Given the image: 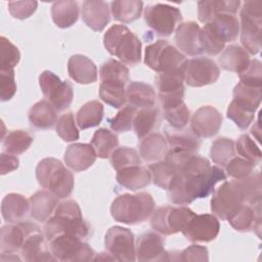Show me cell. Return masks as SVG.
Segmentation results:
<instances>
[{"instance_id":"cell-9","label":"cell","mask_w":262,"mask_h":262,"mask_svg":"<svg viewBox=\"0 0 262 262\" xmlns=\"http://www.w3.org/2000/svg\"><path fill=\"white\" fill-rule=\"evenodd\" d=\"M186 61L185 55L166 40H158L145 48L144 63L158 74L181 69Z\"/></svg>"},{"instance_id":"cell-25","label":"cell","mask_w":262,"mask_h":262,"mask_svg":"<svg viewBox=\"0 0 262 262\" xmlns=\"http://www.w3.org/2000/svg\"><path fill=\"white\" fill-rule=\"evenodd\" d=\"M81 14L86 26L95 32H101L111 19L108 4L101 0L84 1Z\"/></svg>"},{"instance_id":"cell-19","label":"cell","mask_w":262,"mask_h":262,"mask_svg":"<svg viewBox=\"0 0 262 262\" xmlns=\"http://www.w3.org/2000/svg\"><path fill=\"white\" fill-rule=\"evenodd\" d=\"M38 225L29 221L4 225L0 230V252L1 254H14L20 251L27 235Z\"/></svg>"},{"instance_id":"cell-5","label":"cell","mask_w":262,"mask_h":262,"mask_svg":"<svg viewBox=\"0 0 262 262\" xmlns=\"http://www.w3.org/2000/svg\"><path fill=\"white\" fill-rule=\"evenodd\" d=\"M103 45L124 64L136 66L141 59V41L125 25H114L103 35Z\"/></svg>"},{"instance_id":"cell-39","label":"cell","mask_w":262,"mask_h":262,"mask_svg":"<svg viewBox=\"0 0 262 262\" xmlns=\"http://www.w3.org/2000/svg\"><path fill=\"white\" fill-rule=\"evenodd\" d=\"M158 125L159 111L156 106L140 108L137 111L133 122V129L138 139H142L150 134Z\"/></svg>"},{"instance_id":"cell-59","label":"cell","mask_w":262,"mask_h":262,"mask_svg":"<svg viewBox=\"0 0 262 262\" xmlns=\"http://www.w3.org/2000/svg\"><path fill=\"white\" fill-rule=\"evenodd\" d=\"M1 174L5 175L9 172H12L14 170H16L19 166V160L17 157H15V155H11V154H1Z\"/></svg>"},{"instance_id":"cell-47","label":"cell","mask_w":262,"mask_h":262,"mask_svg":"<svg viewBox=\"0 0 262 262\" xmlns=\"http://www.w3.org/2000/svg\"><path fill=\"white\" fill-rule=\"evenodd\" d=\"M111 164L112 167L118 172L129 167L139 166L141 164V160L138 152L134 148L122 146L117 147L111 155Z\"/></svg>"},{"instance_id":"cell-36","label":"cell","mask_w":262,"mask_h":262,"mask_svg":"<svg viewBox=\"0 0 262 262\" xmlns=\"http://www.w3.org/2000/svg\"><path fill=\"white\" fill-rule=\"evenodd\" d=\"M57 111L47 100L36 102L29 111V121L35 128L49 129L57 122Z\"/></svg>"},{"instance_id":"cell-29","label":"cell","mask_w":262,"mask_h":262,"mask_svg":"<svg viewBox=\"0 0 262 262\" xmlns=\"http://www.w3.org/2000/svg\"><path fill=\"white\" fill-rule=\"evenodd\" d=\"M30 209V201L19 193H8L1 202L2 217L8 223H18L24 221Z\"/></svg>"},{"instance_id":"cell-18","label":"cell","mask_w":262,"mask_h":262,"mask_svg":"<svg viewBox=\"0 0 262 262\" xmlns=\"http://www.w3.org/2000/svg\"><path fill=\"white\" fill-rule=\"evenodd\" d=\"M220 230V223L213 214L194 215L182 229L183 235L191 243L211 242Z\"/></svg>"},{"instance_id":"cell-1","label":"cell","mask_w":262,"mask_h":262,"mask_svg":"<svg viewBox=\"0 0 262 262\" xmlns=\"http://www.w3.org/2000/svg\"><path fill=\"white\" fill-rule=\"evenodd\" d=\"M225 179L224 171L218 166H211L202 175H188L178 172L168 190L170 201L176 205H188L195 199L207 198L215 185Z\"/></svg>"},{"instance_id":"cell-22","label":"cell","mask_w":262,"mask_h":262,"mask_svg":"<svg viewBox=\"0 0 262 262\" xmlns=\"http://www.w3.org/2000/svg\"><path fill=\"white\" fill-rule=\"evenodd\" d=\"M46 237L41 229L36 227L26 237L25 243L20 249L21 260L33 261H55L50 248L47 247Z\"/></svg>"},{"instance_id":"cell-20","label":"cell","mask_w":262,"mask_h":262,"mask_svg":"<svg viewBox=\"0 0 262 262\" xmlns=\"http://www.w3.org/2000/svg\"><path fill=\"white\" fill-rule=\"evenodd\" d=\"M222 125V116L211 105L198 108L190 119V128L199 137L210 138L218 133Z\"/></svg>"},{"instance_id":"cell-6","label":"cell","mask_w":262,"mask_h":262,"mask_svg":"<svg viewBox=\"0 0 262 262\" xmlns=\"http://www.w3.org/2000/svg\"><path fill=\"white\" fill-rule=\"evenodd\" d=\"M155 210V201L147 192L118 195L112 203V217L121 223L135 225L145 221Z\"/></svg>"},{"instance_id":"cell-55","label":"cell","mask_w":262,"mask_h":262,"mask_svg":"<svg viewBox=\"0 0 262 262\" xmlns=\"http://www.w3.org/2000/svg\"><path fill=\"white\" fill-rule=\"evenodd\" d=\"M16 92L14 70L0 71V98L2 101L10 100Z\"/></svg>"},{"instance_id":"cell-4","label":"cell","mask_w":262,"mask_h":262,"mask_svg":"<svg viewBox=\"0 0 262 262\" xmlns=\"http://www.w3.org/2000/svg\"><path fill=\"white\" fill-rule=\"evenodd\" d=\"M239 21L234 14L222 13L205 24L201 29L200 42L203 52L215 56L223 51L227 42L237 39Z\"/></svg>"},{"instance_id":"cell-54","label":"cell","mask_w":262,"mask_h":262,"mask_svg":"<svg viewBox=\"0 0 262 262\" xmlns=\"http://www.w3.org/2000/svg\"><path fill=\"white\" fill-rule=\"evenodd\" d=\"M225 166L228 176L232 177L233 179H242L253 173L256 163L241 157H233Z\"/></svg>"},{"instance_id":"cell-24","label":"cell","mask_w":262,"mask_h":262,"mask_svg":"<svg viewBox=\"0 0 262 262\" xmlns=\"http://www.w3.org/2000/svg\"><path fill=\"white\" fill-rule=\"evenodd\" d=\"M96 157V152L90 143H73L64 151L63 161L71 170L82 172L94 164Z\"/></svg>"},{"instance_id":"cell-43","label":"cell","mask_w":262,"mask_h":262,"mask_svg":"<svg viewBox=\"0 0 262 262\" xmlns=\"http://www.w3.org/2000/svg\"><path fill=\"white\" fill-rule=\"evenodd\" d=\"M261 89L249 84L238 82L233 89V101L256 112L261 102Z\"/></svg>"},{"instance_id":"cell-3","label":"cell","mask_w":262,"mask_h":262,"mask_svg":"<svg viewBox=\"0 0 262 262\" xmlns=\"http://www.w3.org/2000/svg\"><path fill=\"white\" fill-rule=\"evenodd\" d=\"M99 97L101 100L115 108H122L126 105L129 69L119 60L107 59L99 69Z\"/></svg>"},{"instance_id":"cell-8","label":"cell","mask_w":262,"mask_h":262,"mask_svg":"<svg viewBox=\"0 0 262 262\" xmlns=\"http://www.w3.org/2000/svg\"><path fill=\"white\" fill-rule=\"evenodd\" d=\"M262 28V2L259 0H248L241 8L239 35L243 48L253 55L261 49Z\"/></svg>"},{"instance_id":"cell-26","label":"cell","mask_w":262,"mask_h":262,"mask_svg":"<svg viewBox=\"0 0 262 262\" xmlns=\"http://www.w3.org/2000/svg\"><path fill=\"white\" fill-rule=\"evenodd\" d=\"M261 202L254 205L244 204L227 221L236 231H260L261 226Z\"/></svg>"},{"instance_id":"cell-35","label":"cell","mask_w":262,"mask_h":262,"mask_svg":"<svg viewBox=\"0 0 262 262\" xmlns=\"http://www.w3.org/2000/svg\"><path fill=\"white\" fill-rule=\"evenodd\" d=\"M168 151V142L164 135L159 132H152L141 139L139 152L146 162H158L165 158Z\"/></svg>"},{"instance_id":"cell-41","label":"cell","mask_w":262,"mask_h":262,"mask_svg":"<svg viewBox=\"0 0 262 262\" xmlns=\"http://www.w3.org/2000/svg\"><path fill=\"white\" fill-rule=\"evenodd\" d=\"M233 181L238 187L245 204L254 205L258 202H261L262 186L259 172L251 173L242 179H234Z\"/></svg>"},{"instance_id":"cell-12","label":"cell","mask_w":262,"mask_h":262,"mask_svg":"<svg viewBox=\"0 0 262 262\" xmlns=\"http://www.w3.org/2000/svg\"><path fill=\"white\" fill-rule=\"evenodd\" d=\"M39 85L47 101L57 112L67 110L74 98V89L69 81H61L51 71H44L39 76Z\"/></svg>"},{"instance_id":"cell-53","label":"cell","mask_w":262,"mask_h":262,"mask_svg":"<svg viewBox=\"0 0 262 262\" xmlns=\"http://www.w3.org/2000/svg\"><path fill=\"white\" fill-rule=\"evenodd\" d=\"M235 146H236L237 152L242 156V158L256 164H258L261 161V158H262L261 149L250 135L248 134L241 135L235 143Z\"/></svg>"},{"instance_id":"cell-37","label":"cell","mask_w":262,"mask_h":262,"mask_svg":"<svg viewBox=\"0 0 262 262\" xmlns=\"http://www.w3.org/2000/svg\"><path fill=\"white\" fill-rule=\"evenodd\" d=\"M80 8L76 1H57L51 6L53 23L61 29L70 28L79 18Z\"/></svg>"},{"instance_id":"cell-42","label":"cell","mask_w":262,"mask_h":262,"mask_svg":"<svg viewBox=\"0 0 262 262\" xmlns=\"http://www.w3.org/2000/svg\"><path fill=\"white\" fill-rule=\"evenodd\" d=\"M90 144L93 146L98 158L106 159L118 147L119 139L114 132L105 128H100L94 132Z\"/></svg>"},{"instance_id":"cell-38","label":"cell","mask_w":262,"mask_h":262,"mask_svg":"<svg viewBox=\"0 0 262 262\" xmlns=\"http://www.w3.org/2000/svg\"><path fill=\"white\" fill-rule=\"evenodd\" d=\"M103 105L98 100H91L83 104L76 115V122L80 129L85 130L100 124L103 118Z\"/></svg>"},{"instance_id":"cell-56","label":"cell","mask_w":262,"mask_h":262,"mask_svg":"<svg viewBox=\"0 0 262 262\" xmlns=\"http://www.w3.org/2000/svg\"><path fill=\"white\" fill-rule=\"evenodd\" d=\"M37 1H10L8 2V10L10 14L17 19H26L30 17L37 9Z\"/></svg>"},{"instance_id":"cell-31","label":"cell","mask_w":262,"mask_h":262,"mask_svg":"<svg viewBox=\"0 0 262 262\" xmlns=\"http://www.w3.org/2000/svg\"><path fill=\"white\" fill-rule=\"evenodd\" d=\"M218 62L223 70L239 75L248 69L251 59L245 48L239 45L232 44L223 49L218 57Z\"/></svg>"},{"instance_id":"cell-21","label":"cell","mask_w":262,"mask_h":262,"mask_svg":"<svg viewBox=\"0 0 262 262\" xmlns=\"http://www.w3.org/2000/svg\"><path fill=\"white\" fill-rule=\"evenodd\" d=\"M164 238L157 232L147 231L140 234L136 241V260L138 261H169Z\"/></svg>"},{"instance_id":"cell-52","label":"cell","mask_w":262,"mask_h":262,"mask_svg":"<svg viewBox=\"0 0 262 262\" xmlns=\"http://www.w3.org/2000/svg\"><path fill=\"white\" fill-rule=\"evenodd\" d=\"M55 130L57 135L63 141H75L79 139V130L76 126L75 118L72 112H68L61 115L55 124Z\"/></svg>"},{"instance_id":"cell-17","label":"cell","mask_w":262,"mask_h":262,"mask_svg":"<svg viewBox=\"0 0 262 262\" xmlns=\"http://www.w3.org/2000/svg\"><path fill=\"white\" fill-rule=\"evenodd\" d=\"M220 76L216 62L205 56L187 59L184 70V82L189 87H203L217 82Z\"/></svg>"},{"instance_id":"cell-44","label":"cell","mask_w":262,"mask_h":262,"mask_svg":"<svg viewBox=\"0 0 262 262\" xmlns=\"http://www.w3.org/2000/svg\"><path fill=\"white\" fill-rule=\"evenodd\" d=\"M148 170L150 171L152 182L157 186L166 190L169 188L171 182L179 172L176 167H174L166 160L150 164L148 166Z\"/></svg>"},{"instance_id":"cell-50","label":"cell","mask_w":262,"mask_h":262,"mask_svg":"<svg viewBox=\"0 0 262 262\" xmlns=\"http://www.w3.org/2000/svg\"><path fill=\"white\" fill-rule=\"evenodd\" d=\"M255 113L256 112L231 100L227 107L226 116L228 119L232 120L241 130H246L253 123L255 119Z\"/></svg>"},{"instance_id":"cell-10","label":"cell","mask_w":262,"mask_h":262,"mask_svg":"<svg viewBox=\"0 0 262 262\" xmlns=\"http://www.w3.org/2000/svg\"><path fill=\"white\" fill-rule=\"evenodd\" d=\"M195 213L187 207H160L151 213L150 225L159 233L171 235L182 231Z\"/></svg>"},{"instance_id":"cell-30","label":"cell","mask_w":262,"mask_h":262,"mask_svg":"<svg viewBox=\"0 0 262 262\" xmlns=\"http://www.w3.org/2000/svg\"><path fill=\"white\" fill-rule=\"evenodd\" d=\"M239 0H205L198 2V16L201 23L207 24L222 13L235 14L241 6Z\"/></svg>"},{"instance_id":"cell-33","label":"cell","mask_w":262,"mask_h":262,"mask_svg":"<svg viewBox=\"0 0 262 262\" xmlns=\"http://www.w3.org/2000/svg\"><path fill=\"white\" fill-rule=\"evenodd\" d=\"M126 97L127 103L136 110L155 106V90L150 85L143 82H130L126 87Z\"/></svg>"},{"instance_id":"cell-2","label":"cell","mask_w":262,"mask_h":262,"mask_svg":"<svg viewBox=\"0 0 262 262\" xmlns=\"http://www.w3.org/2000/svg\"><path fill=\"white\" fill-rule=\"evenodd\" d=\"M43 229L47 242L62 234L77 236L85 241L92 233L90 224L83 219L81 209L74 200L58 203L54 215L46 220Z\"/></svg>"},{"instance_id":"cell-51","label":"cell","mask_w":262,"mask_h":262,"mask_svg":"<svg viewBox=\"0 0 262 262\" xmlns=\"http://www.w3.org/2000/svg\"><path fill=\"white\" fill-rule=\"evenodd\" d=\"M137 111L138 110L129 104L124 105L115 117L107 119L112 130L116 132H127L131 130Z\"/></svg>"},{"instance_id":"cell-28","label":"cell","mask_w":262,"mask_h":262,"mask_svg":"<svg viewBox=\"0 0 262 262\" xmlns=\"http://www.w3.org/2000/svg\"><path fill=\"white\" fill-rule=\"evenodd\" d=\"M70 77L79 84H91L97 80V68L95 63L85 55L74 54L68 61Z\"/></svg>"},{"instance_id":"cell-46","label":"cell","mask_w":262,"mask_h":262,"mask_svg":"<svg viewBox=\"0 0 262 262\" xmlns=\"http://www.w3.org/2000/svg\"><path fill=\"white\" fill-rule=\"evenodd\" d=\"M235 156V144L231 138L218 137L211 145V160L220 166H225Z\"/></svg>"},{"instance_id":"cell-27","label":"cell","mask_w":262,"mask_h":262,"mask_svg":"<svg viewBox=\"0 0 262 262\" xmlns=\"http://www.w3.org/2000/svg\"><path fill=\"white\" fill-rule=\"evenodd\" d=\"M164 133L165 138L171 148L196 154L201 147V137H199L190 127L175 129L168 126L165 127Z\"/></svg>"},{"instance_id":"cell-13","label":"cell","mask_w":262,"mask_h":262,"mask_svg":"<svg viewBox=\"0 0 262 262\" xmlns=\"http://www.w3.org/2000/svg\"><path fill=\"white\" fill-rule=\"evenodd\" d=\"M184 70L185 66L181 69L158 74L156 77L158 95L162 108L184 101Z\"/></svg>"},{"instance_id":"cell-34","label":"cell","mask_w":262,"mask_h":262,"mask_svg":"<svg viewBox=\"0 0 262 262\" xmlns=\"http://www.w3.org/2000/svg\"><path fill=\"white\" fill-rule=\"evenodd\" d=\"M116 178L120 185L135 191L150 183L151 174L147 168L139 165L118 171Z\"/></svg>"},{"instance_id":"cell-14","label":"cell","mask_w":262,"mask_h":262,"mask_svg":"<svg viewBox=\"0 0 262 262\" xmlns=\"http://www.w3.org/2000/svg\"><path fill=\"white\" fill-rule=\"evenodd\" d=\"M181 19L180 10L169 4L157 3L144 9V20L146 25L160 36H170Z\"/></svg>"},{"instance_id":"cell-57","label":"cell","mask_w":262,"mask_h":262,"mask_svg":"<svg viewBox=\"0 0 262 262\" xmlns=\"http://www.w3.org/2000/svg\"><path fill=\"white\" fill-rule=\"evenodd\" d=\"M261 75H262V63L259 59H252L248 69L239 74V82L249 84L256 87H261Z\"/></svg>"},{"instance_id":"cell-16","label":"cell","mask_w":262,"mask_h":262,"mask_svg":"<svg viewBox=\"0 0 262 262\" xmlns=\"http://www.w3.org/2000/svg\"><path fill=\"white\" fill-rule=\"evenodd\" d=\"M244 204L243 195L234 181H226L214 191L211 199V211L217 218L227 220Z\"/></svg>"},{"instance_id":"cell-45","label":"cell","mask_w":262,"mask_h":262,"mask_svg":"<svg viewBox=\"0 0 262 262\" xmlns=\"http://www.w3.org/2000/svg\"><path fill=\"white\" fill-rule=\"evenodd\" d=\"M33 136L25 130H12L2 139L3 147L6 152L11 155H20L28 150L33 143Z\"/></svg>"},{"instance_id":"cell-48","label":"cell","mask_w":262,"mask_h":262,"mask_svg":"<svg viewBox=\"0 0 262 262\" xmlns=\"http://www.w3.org/2000/svg\"><path fill=\"white\" fill-rule=\"evenodd\" d=\"M20 52L4 36L0 37V71L14 70V67L19 62Z\"/></svg>"},{"instance_id":"cell-49","label":"cell","mask_w":262,"mask_h":262,"mask_svg":"<svg viewBox=\"0 0 262 262\" xmlns=\"http://www.w3.org/2000/svg\"><path fill=\"white\" fill-rule=\"evenodd\" d=\"M164 118L169 123V126L175 129H181L187 126L190 120V112L183 102L163 108Z\"/></svg>"},{"instance_id":"cell-23","label":"cell","mask_w":262,"mask_h":262,"mask_svg":"<svg viewBox=\"0 0 262 262\" xmlns=\"http://www.w3.org/2000/svg\"><path fill=\"white\" fill-rule=\"evenodd\" d=\"M200 33L201 27L195 21L181 23L175 31V43L179 51L189 56L202 54Z\"/></svg>"},{"instance_id":"cell-32","label":"cell","mask_w":262,"mask_h":262,"mask_svg":"<svg viewBox=\"0 0 262 262\" xmlns=\"http://www.w3.org/2000/svg\"><path fill=\"white\" fill-rule=\"evenodd\" d=\"M30 213L37 221H46L51 217L58 202V198L49 190H38L30 198Z\"/></svg>"},{"instance_id":"cell-58","label":"cell","mask_w":262,"mask_h":262,"mask_svg":"<svg viewBox=\"0 0 262 262\" xmlns=\"http://www.w3.org/2000/svg\"><path fill=\"white\" fill-rule=\"evenodd\" d=\"M176 261H208L209 252L208 249L200 245H191L182 252H178Z\"/></svg>"},{"instance_id":"cell-11","label":"cell","mask_w":262,"mask_h":262,"mask_svg":"<svg viewBox=\"0 0 262 262\" xmlns=\"http://www.w3.org/2000/svg\"><path fill=\"white\" fill-rule=\"evenodd\" d=\"M50 251L55 260L62 262H83L93 260V249L83 239L73 235H58L50 239Z\"/></svg>"},{"instance_id":"cell-15","label":"cell","mask_w":262,"mask_h":262,"mask_svg":"<svg viewBox=\"0 0 262 262\" xmlns=\"http://www.w3.org/2000/svg\"><path fill=\"white\" fill-rule=\"evenodd\" d=\"M104 247L116 261L133 262L136 260L134 234L126 227H111L104 236Z\"/></svg>"},{"instance_id":"cell-7","label":"cell","mask_w":262,"mask_h":262,"mask_svg":"<svg viewBox=\"0 0 262 262\" xmlns=\"http://www.w3.org/2000/svg\"><path fill=\"white\" fill-rule=\"evenodd\" d=\"M36 178L39 184L55 194L58 199L71 195L75 179L74 175L57 159L45 158L36 167Z\"/></svg>"},{"instance_id":"cell-40","label":"cell","mask_w":262,"mask_h":262,"mask_svg":"<svg viewBox=\"0 0 262 262\" xmlns=\"http://www.w3.org/2000/svg\"><path fill=\"white\" fill-rule=\"evenodd\" d=\"M143 2L138 0H120L111 3V12L118 21L128 24L139 18Z\"/></svg>"}]
</instances>
